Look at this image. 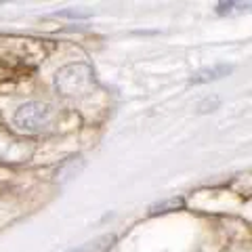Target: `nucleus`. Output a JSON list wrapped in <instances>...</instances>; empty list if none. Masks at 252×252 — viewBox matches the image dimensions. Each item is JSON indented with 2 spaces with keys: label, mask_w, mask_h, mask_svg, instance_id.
Here are the masks:
<instances>
[{
  "label": "nucleus",
  "mask_w": 252,
  "mask_h": 252,
  "mask_svg": "<svg viewBox=\"0 0 252 252\" xmlns=\"http://www.w3.org/2000/svg\"><path fill=\"white\" fill-rule=\"evenodd\" d=\"M233 72L231 63H217V65L210 67H202L198 72H193L191 78H189V84H206V82H215L220 80V78L229 76Z\"/></svg>",
  "instance_id": "5"
},
{
  "label": "nucleus",
  "mask_w": 252,
  "mask_h": 252,
  "mask_svg": "<svg viewBox=\"0 0 252 252\" xmlns=\"http://www.w3.org/2000/svg\"><path fill=\"white\" fill-rule=\"evenodd\" d=\"M116 240H118L116 233H105V235H99V238L80 244L78 248H72L69 252H107L116 244Z\"/></svg>",
  "instance_id": "6"
},
{
  "label": "nucleus",
  "mask_w": 252,
  "mask_h": 252,
  "mask_svg": "<svg viewBox=\"0 0 252 252\" xmlns=\"http://www.w3.org/2000/svg\"><path fill=\"white\" fill-rule=\"evenodd\" d=\"M183 198H170V200H164V202H158L149 208V215H164V212H172V210H179L183 208Z\"/></svg>",
  "instance_id": "7"
},
{
  "label": "nucleus",
  "mask_w": 252,
  "mask_h": 252,
  "mask_svg": "<svg viewBox=\"0 0 252 252\" xmlns=\"http://www.w3.org/2000/svg\"><path fill=\"white\" fill-rule=\"evenodd\" d=\"M250 9V2H233V0H229V2H219L217 4V15H238V13H244Z\"/></svg>",
  "instance_id": "8"
},
{
  "label": "nucleus",
  "mask_w": 252,
  "mask_h": 252,
  "mask_svg": "<svg viewBox=\"0 0 252 252\" xmlns=\"http://www.w3.org/2000/svg\"><path fill=\"white\" fill-rule=\"evenodd\" d=\"M84 164H86L84 156H80V154L69 156L67 160H63V162L59 164V168L55 170V183H57V185H65V183H69V181L76 179V177L82 172Z\"/></svg>",
  "instance_id": "4"
},
{
  "label": "nucleus",
  "mask_w": 252,
  "mask_h": 252,
  "mask_svg": "<svg viewBox=\"0 0 252 252\" xmlns=\"http://www.w3.org/2000/svg\"><path fill=\"white\" fill-rule=\"evenodd\" d=\"M36 143L28 137H21L6 126H0V162L2 164H21L34 156Z\"/></svg>",
  "instance_id": "3"
},
{
  "label": "nucleus",
  "mask_w": 252,
  "mask_h": 252,
  "mask_svg": "<svg viewBox=\"0 0 252 252\" xmlns=\"http://www.w3.org/2000/svg\"><path fill=\"white\" fill-rule=\"evenodd\" d=\"M97 86V78L89 63L76 61L63 65L55 74V91L65 99H82L89 97Z\"/></svg>",
  "instance_id": "1"
},
{
  "label": "nucleus",
  "mask_w": 252,
  "mask_h": 252,
  "mask_svg": "<svg viewBox=\"0 0 252 252\" xmlns=\"http://www.w3.org/2000/svg\"><path fill=\"white\" fill-rule=\"evenodd\" d=\"M220 105V99L219 97H206V99H204L202 101V103H200V112L202 114H206V112H215V109Z\"/></svg>",
  "instance_id": "9"
},
{
  "label": "nucleus",
  "mask_w": 252,
  "mask_h": 252,
  "mask_svg": "<svg viewBox=\"0 0 252 252\" xmlns=\"http://www.w3.org/2000/svg\"><path fill=\"white\" fill-rule=\"evenodd\" d=\"M55 17H69V19H86L89 17V13H82V11H57L55 13Z\"/></svg>",
  "instance_id": "10"
},
{
  "label": "nucleus",
  "mask_w": 252,
  "mask_h": 252,
  "mask_svg": "<svg viewBox=\"0 0 252 252\" xmlns=\"http://www.w3.org/2000/svg\"><path fill=\"white\" fill-rule=\"evenodd\" d=\"M55 120V107L44 101H30L17 107V112L13 116V124L17 126L21 132L28 135H38L46 128H51Z\"/></svg>",
  "instance_id": "2"
}]
</instances>
